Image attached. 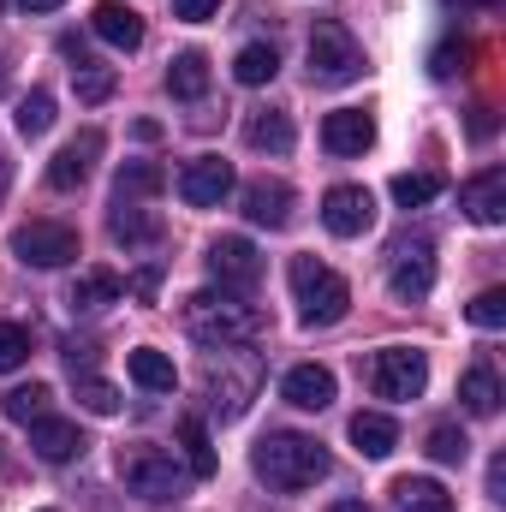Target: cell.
Segmentation results:
<instances>
[{
    "label": "cell",
    "instance_id": "cell-1",
    "mask_svg": "<svg viewBox=\"0 0 506 512\" xmlns=\"http://www.w3.org/2000/svg\"><path fill=\"white\" fill-rule=\"evenodd\" d=\"M251 471L268 489H280V495H304V489H316L328 477V447L316 435L274 429V435H262L251 447Z\"/></svg>",
    "mask_w": 506,
    "mask_h": 512
},
{
    "label": "cell",
    "instance_id": "cell-2",
    "mask_svg": "<svg viewBox=\"0 0 506 512\" xmlns=\"http://www.w3.org/2000/svg\"><path fill=\"white\" fill-rule=\"evenodd\" d=\"M185 334L197 346H251L262 334V310L245 304L239 292H191L185 298Z\"/></svg>",
    "mask_w": 506,
    "mask_h": 512
},
{
    "label": "cell",
    "instance_id": "cell-3",
    "mask_svg": "<svg viewBox=\"0 0 506 512\" xmlns=\"http://www.w3.org/2000/svg\"><path fill=\"white\" fill-rule=\"evenodd\" d=\"M256 387H262V358H256V352H245V346H215V352H209V364H203V393H209V411H215L221 423L245 417V405L256 399Z\"/></svg>",
    "mask_w": 506,
    "mask_h": 512
},
{
    "label": "cell",
    "instance_id": "cell-4",
    "mask_svg": "<svg viewBox=\"0 0 506 512\" xmlns=\"http://www.w3.org/2000/svg\"><path fill=\"white\" fill-rule=\"evenodd\" d=\"M286 280H292V298H298V322L304 328H334L346 316V304H352V286L328 262H316V256H292Z\"/></svg>",
    "mask_w": 506,
    "mask_h": 512
},
{
    "label": "cell",
    "instance_id": "cell-5",
    "mask_svg": "<svg viewBox=\"0 0 506 512\" xmlns=\"http://www.w3.org/2000/svg\"><path fill=\"white\" fill-rule=\"evenodd\" d=\"M120 483H126V495L149 501V507H167V501L185 495V471H179V459H173L167 447H149V441H137V447L120 453Z\"/></svg>",
    "mask_w": 506,
    "mask_h": 512
},
{
    "label": "cell",
    "instance_id": "cell-6",
    "mask_svg": "<svg viewBox=\"0 0 506 512\" xmlns=\"http://www.w3.org/2000/svg\"><path fill=\"white\" fill-rule=\"evenodd\" d=\"M358 78H364V48H358V36H352L340 18H322V24L310 30V84L340 90V84H358Z\"/></svg>",
    "mask_w": 506,
    "mask_h": 512
},
{
    "label": "cell",
    "instance_id": "cell-7",
    "mask_svg": "<svg viewBox=\"0 0 506 512\" xmlns=\"http://www.w3.org/2000/svg\"><path fill=\"white\" fill-rule=\"evenodd\" d=\"M387 286L405 304H417V298L435 292V239L429 233H405L393 245V256H387Z\"/></svg>",
    "mask_w": 506,
    "mask_h": 512
},
{
    "label": "cell",
    "instance_id": "cell-8",
    "mask_svg": "<svg viewBox=\"0 0 506 512\" xmlns=\"http://www.w3.org/2000/svg\"><path fill=\"white\" fill-rule=\"evenodd\" d=\"M370 387H376V399L405 405V399H417L429 387V358L411 352V346H381L370 358Z\"/></svg>",
    "mask_w": 506,
    "mask_h": 512
},
{
    "label": "cell",
    "instance_id": "cell-9",
    "mask_svg": "<svg viewBox=\"0 0 506 512\" xmlns=\"http://www.w3.org/2000/svg\"><path fill=\"white\" fill-rule=\"evenodd\" d=\"M12 256L30 268H66V262H78V233L66 221H30L12 233Z\"/></svg>",
    "mask_w": 506,
    "mask_h": 512
},
{
    "label": "cell",
    "instance_id": "cell-10",
    "mask_svg": "<svg viewBox=\"0 0 506 512\" xmlns=\"http://www.w3.org/2000/svg\"><path fill=\"white\" fill-rule=\"evenodd\" d=\"M209 274H215L221 292L251 298L256 280H262V256H256L251 239H215V245H209Z\"/></svg>",
    "mask_w": 506,
    "mask_h": 512
},
{
    "label": "cell",
    "instance_id": "cell-11",
    "mask_svg": "<svg viewBox=\"0 0 506 512\" xmlns=\"http://www.w3.org/2000/svg\"><path fill=\"white\" fill-rule=\"evenodd\" d=\"M227 191H233V161L197 155V161L179 167V197H185L191 209H215V203H227Z\"/></svg>",
    "mask_w": 506,
    "mask_h": 512
},
{
    "label": "cell",
    "instance_id": "cell-12",
    "mask_svg": "<svg viewBox=\"0 0 506 512\" xmlns=\"http://www.w3.org/2000/svg\"><path fill=\"white\" fill-rule=\"evenodd\" d=\"M370 221H376V197L364 185H334L322 197V227L334 239H358V233H370Z\"/></svg>",
    "mask_w": 506,
    "mask_h": 512
},
{
    "label": "cell",
    "instance_id": "cell-13",
    "mask_svg": "<svg viewBox=\"0 0 506 512\" xmlns=\"http://www.w3.org/2000/svg\"><path fill=\"white\" fill-rule=\"evenodd\" d=\"M459 209L477 221V227H501L506 221V167H483L459 185Z\"/></svg>",
    "mask_w": 506,
    "mask_h": 512
},
{
    "label": "cell",
    "instance_id": "cell-14",
    "mask_svg": "<svg viewBox=\"0 0 506 512\" xmlns=\"http://www.w3.org/2000/svg\"><path fill=\"white\" fill-rule=\"evenodd\" d=\"M60 54L72 60V84H78V102H90V108H102L108 96H114V66H102L78 36H60Z\"/></svg>",
    "mask_w": 506,
    "mask_h": 512
},
{
    "label": "cell",
    "instance_id": "cell-15",
    "mask_svg": "<svg viewBox=\"0 0 506 512\" xmlns=\"http://www.w3.org/2000/svg\"><path fill=\"white\" fill-rule=\"evenodd\" d=\"M96 155H102V131L90 126V131H78L54 161H48V185L54 191H78L84 179H90V167H96Z\"/></svg>",
    "mask_w": 506,
    "mask_h": 512
},
{
    "label": "cell",
    "instance_id": "cell-16",
    "mask_svg": "<svg viewBox=\"0 0 506 512\" xmlns=\"http://www.w3.org/2000/svg\"><path fill=\"white\" fill-rule=\"evenodd\" d=\"M245 221L280 233V227L292 221V185H286V179H251V185H245Z\"/></svg>",
    "mask_w": 506,
    "mask_h": 512
},
{
    "label": "cell",
    "instance_id": "cell-17",
    "mask_svg": "<svg viewBox=\"0 0 506 512\" xmlns=\"http://www.w3.org/2000/svg\"><path fill=\"white\" fill-rule=\"evenodd\" d=\"M370 143H376V120L364 108H334L322 120V149L328 155H364Z\"/></svg>",
    "mask_w": 506,
    "mask_h": 512
},
{
    "label": "cell",
    "instance_id": "cell-18",
    "mask_svg": "<svg viewBox=\"0 0 506 512\" xmlns=\"http://www.w3.org/2000/svg\"><path fill=\"white\" fill-rule=\"evenodd\" d=\"M126 298V280L114 274V268H84L78 280H72V292H66V310L72 316H96V310H108V304H120Z\"/></svg>",
    "mask_w": 506,
    "mask_h": 512
},
{
    "label": "cell",
    "instance_id": "cell-19",
    "mask_svg": "<svg viewBox=\"0 0 506 512\" xmlns=\"http://www.w3.org/2000/svg\"><path fill=\"white\" fill-rule=\"evenodd\" d=\"M280 399L298 405V411H328V405H334V370H322V364H292L286 382H280Z\"/></svg>",
    "mask_w": 506,
    "mask_h": 512
},
{
    "label": "cell",
    "instance_id": "cell-20",
    "mask_svg": "<svg viewBox=\"0 0 506 512\" xmlns=\"http://www.w3.org/2000/svg\"><path fill=\"white\" fill-rule=\"evenodd\" d=\"M30 447H36V459L66 465V459H78L90 441H84V429L66 423V417H36V423H30Z\"/></svg>",
    "mask_w": 506,
    "mask_h": 512
},
{
    "label": "cell",
    "instance_id": "cell-21",
    "mask_svg": "<svg viewBox=\"0 0 506 512\" xmlns=\"http://www.w3.org/2000/svg\"><path fill=\"white\" fill-rule=\"evenodd\" d=\"M90 30L102 36V42H114V48H143V12H131L126 0H102L96 12H90Z\"/></svg>",
    "mask_w": 506,
    "mask_h": 512
},
{
    "label": "cell",
    "instance_id": "cell-22",
    "mask_svg": "<svg viewBox=\"0 0 506 512\" xmlns=\"http://www.w3.org/2000/svg\"><path fill=\"white\" fill-rule=\"evenodd\" d=\"M108 233H114V245L143 251V245H155V239H161V221H155L143 203H114V209H108Z\"/></svg>",
    "mask_w": 506,
    "mask_h": 512
},
{
    "label": "cell",
    "instance_id": "cell-23",
    "mask_svg": "<svg viewBox=\"0 0 506 512\" xmlns=\"http://www.w3.org/2000/svg\"><path fill=\"white\" fill-rule=\"evenodd\" d=\"M167 96H173V102H203V96H209V54H197V48L173 54V66H167Z\"/></svg>",
    "mask_w": 506,
    "mask_h": 512
},
{
    "label": "cell",
    "instance_id": "cell-24",
    "mask_svg": "<svg viewBox=\"0 0 506 512\" xmlns=\"http://www.w3.org/2000/svg\"><path fill=\"white\" fill-rule=\"evenodd\" d=\"M352 447H358L364 459H387V453L399 447V423H393L387 411H358V417H352Z\"/></svg>",
    "mask_w": 506,
    "mask_h": 512
},
{
    "label": "cell",
    "instance_id": "cell-25",
    "mask_svg": "<svg viewBox=\"0 0 506 512\" xmlns=\"http://www.w3.org/2000/svg\"><path fill=\"white\" fill-rule=\"evenodd\" d=\"M126 370H131V382L143 387V393H173V387H179L173 358H167V352H155V346H137V352L126 358Z\"/></svg>",
    "mask_w": 506,
    "mask_h": 512
},
{
    "label": "cell",
    "instance_id": "cell-26",
    "mask_svg": "<svg viewBox=\"0 0 506 512\" xmlns=\"http://www.w3.org/2000/svg\"><path fill=\"white\" fill-rule=\"evenodd\" d=\"M161 185H167V167L161 161H131V167H120V179H114V203H149V197H161Z\"/></svg>",
    "mask_w": 506,
    "mask_h": 512
},
{
    "label": "cell",
    "instance_id": "cell-27",
    "mask_svg": "<svg viewBox=\"0 0 506 512\" xmlns=\"http://www.w3.org/2000/svg\"><path fill=\"white\" fill-rule=\"evenodd\" d=\"M459 405H465L471 417H495V411H501V376H495L489 364H471L465 382H459Z\"/></svg>",
    "mask_w": 506,
    "mask_h": 512
},
{
    "label": "cell",
    "instance_id": "cell-28",
    "mask_svg": "<svg viewBox=\"0 0 506 512\" xmlns=\"http://www.w3.org/2000/svg\"><path fill=\"white\" fill-rule=\"evenodd\" d=\"M292 137H298V131H292V120H286L280 108H256L251 120H245V143H251V149L286 155V149H292Z\"/></svg>",
    "mask_w": 506,
    "mask_h": 512
},
{
    "label": "cell",
    "instance_id": "cell-29",
    "mask_svg": "<svg viewBox=\"0 0 506 512\" xmlns=\"http://www.w3.org/2000/svg\"><path fill=\"white\" fill-rule=\"evenodd\" d=\"M393 501H399V512H453V495L435 477H399Z\"/></svg>",
    "mask_w": 506,
    "mask_h": 512
},
{
    "label": "cell",
    "instance_id": "cell-30",
    "mask_svg": "<svg viewBox=\"0 0 506 512\" xmlns=\"http://www.w3.org/2000/svg\"><path fill=\"white\" fill-rule=\"evenodd\" d=\"M179 447H185V459H191V477H215V447H209L203 417H179Z\"/></svg>",
    "mask_w": 506,
    "mask_h": 512
},
{
    "label": "cell",
    "instance_id": "cell-31",
    "mask_svg": "<svg viewBox=\"0 0 506 512\" xmlns=\"http://www.w3.org/2000/svg\"><path fill=\"white\" fill-rule=\"evenodd\" d=\"M274 72H280V54L268 48V42H251V48H239V60H233V78L239 84H274Z\"/></svg>",
    "mask_w": 506,
    "mask_h": 512
},
{
    "label": "cell",
    "instance_id": "cell-32",
    "mask_svg": "<svg viewBox=\"0 0 506 512\" xmlns=\"http://www.w3.org/2000/svg\"><path fill=\"white\" fill-rule=\"evenodd\" d=\"M48 405H54V387L48 382H24L6 393V417L12 423H36V417H48Z\"/></svg>",
    "mask_w": 506,
    "mask_h": 512
},
{
    "label": "cell",
    "instance_id": "cell-33",
    "mask_svg": "<svg viewBox=\"0 0 506 512\" xmlns=\"http://www.w3.org/2000/svg\"><path fill=\"white\" fill-rule=\"evenodd\" d=\"M435 465H465V453H471V441H465V429L459 423H435L429 429V447H423Z\"/></svg>",
    "mask_w": 506,
    "mask_h": 512
},
{
    "label": "cell",
    "instance_id": "cell-34",
    "mask_svg": "<svg viewBox=\"0 0 506 512\" xmlns=\"http://www.w3.org/2000/svg\"><path fill=\"white\" fill-rule=\"evenodd\" d=\"M441 197V179L435 173H399L393 179V203L399 209H423V203H435Z\"/></svg>",
    "mask_w": 506,
    "mask_h": 512
},
{
    "label": "cell",
    "instance_id": "cell-35",
    "mask_svg": "<svg viewBox=\"0 0 506 512\" xmlns=\"http://www.w3.org/2000/svg\"><path fill=\"white\" fill-rule=\"evenodd\" d=\"M72 382H78V405H84V411H96V417H114V411H120V387L102 382L96 370H90V376H72Z\"/></svg>",
    "mask_w": 506,
    "mask_h": 512
},
{
    "label": "cell",
    "instance_id": "cell-36",
    "mask_svg": "<svg viewBox=\"0 0 506 512\" xmlns=\"http://www.w3.org/2000/svg\"><path fill=\"white\" fill-rule=\"evenodd\" d=\"M48 126H54V96H48V90L18 96V131H24V137H42Z\"/></svg>",
    "mask_w": 506,
    "mask_h": 512
},
{
    "label": "cell",
    "instance_id": "cell-37",
    "mask_svg": "<svg viewBox=\"0 0 506 512\" xmlns=\"http://www.w3.org/2000/svg\"><path fill=\"white\" fill-rule=\"evenodd\" d=\"M24 358H30V328L0 322V376H6V370H18Z\"/></svg>",
    "mask_w": 506,
    "mask_h": 512
},
{
    "label": "cell",
    "instance_id": "cell-38",
    "mask_svg": "<svg viewBox=\"0 0 506 512\" xmlns=\"http://www.w3.org/2000/svg\"><path fill=\"white\" fill-rule=\"evenodd\" d=\"M471 322H477V328H501L506 322V292L501 286H489V292L471 298Z\"/></svg>",
    "mask_w": 506,
    "mask_h": 512
},
{
    "label": "cell",
    "instance_id": "cell-39",
    "mask_svg": "<svg viewBox=\"0 0 506 512\" xmlns=\"http://www.w3.org/2000/svg\"><path fill=\"white\" fill-rule=\"evenodd\" d=\"M429 72H435V78H453V72H465V48H459V42H441V48L429 54Z\"/></svg>",
    "mask_w": 506,
    "mask_h": 512
},
{
    "label": "cell",
    "instance_id": "cell-40",
    "mask_svg": "<svg viewBox=\"0 0 506 512\" xmlns=\"http://www.w3.org/2000/svg\"><path fill=\"white\" fill-rule=\"evenodd\" d=\"M96 358H102V340H66V364H72V376H90Z\"/></svg>",
    "mask_w": 506,
    "mask_h": 512
},
{
    "label": "cell",
    "instance_id": "cell-41",
    "mask_svg": "<svg viewBox=\"0 0 506 512\" xmlns=\"http://www.w3.org/2000/svg\"><path fill=\"white\" fill-rule=\"evenodd\" d=\"M215 12H221V0H173V18H185V24H203Z\"/></svg>",
    "mask_w": 506,
    "mask_h": 512
},
{
    "label": "cell",
    "instance_id": "cell-42",
    "mask_svg": "<svg viewBox=\"0 0 506 512\" xmlns=\"http://www.w3.org/2000/svg\"><path fill=\"white\" fill-rule=\"evenodd\" d=\"M155 286H161V268H155V262L131 274V298H143V304H149V298H155Z\"/></svg>",
    "mask_w": 506,
    "mask_h": 512
},
{
    "label": "cell",
    "instance_id": "cell-43",
    "mask_svg": "<svg viewBox=\"0 0 506 512\" xmlns=\"http://www.w3.org/2000/svg\"><path fill=\"white\" fill-rule=\"evenodd\" d=\"M489 131H495V114H489V108H477V114H471V137H489Z\"/></svg>",
    "mask_w": 506,
    "mask_h": 512
},
{
    "label": "cell",
    "instance_id": "cell-44",
    "mask_svg": "<svg viewBox=\"0 0 506 512\" xmlns=\"http://www.w3.org/2000/svg\"><path fill=\"white\" fill-rule=\"evenodd\" d=\"M6 191H12V161H6V149H0V203H6Z\"/></svg>",
    "mask_w": 506,
    "mask_h": 512
},
{
    "label": "cell",
    "instance_id": "cell-45",
    "mask_svg": "<svg viewBox=\"0 0 506 512\" xmlns=\"http://www.w3.org/2000/svg\"><path fill=\"white\" fill-rule=\"evenodd\" d=\"M30 12H54V6H66V0H24Z\"/></svg>",
    "mask_w": 506,
    "mask_h": 512
},
{
    "label": "cell",
    "instance_id": "cell-46",
    "mask_svg": "<svg viewBox=\"0 0 506 512\" xmlns=\"http://www.w3.org/2000/svg\"><path fill=\"white\" fill-rule=\"evenodd\" d=\"M453 6H477V12H489V6H501V0H453Z\"/></svg>",
    "mask_w": 506,
    "mask_h": 512
},
{
    "label": "cell",
    "instance_id": "cell-47",
    "mask_svg": "<svg viewBox=\"0 0 506 512\" xmlns=\"http://www.w3.org/2000/svg\"><path fill=\"white\" fill-rule=\"evenodd\" d=\"M328 512H370L364 501H340V507H328Z\"/></svg>",
    "mask_w": 506,
    "mask_h": 512
},
{
    "label": "cell",
    "instance_id": "cell-48",
    "mask_svg": "<svg viewBox=\"0 0 506 512\" xmlns=\"http://www.w3.org/2000/svg\"><path fill=\"white\" fill-rule=\"evenodd\" d=\"M0 84H6V66H0Z\"/></svg>",
    "mask_w": 506,
    "mask_h": 512
},
{
    "label": "cell",
    "instance_id": "cell-49",
    "mask_svg": "<svg viewBox=\"0 0 506 512\" xmlns=\"http://www.w3.org/2000/svg\"><path fill=\"white\" fill-rule=\"evenodd\" d=\"M0 12H6V0H0Z\"/></svg>",
    "mask_w": 506,
    "mask_h": 512
},
{
    "label": "cell",
    "instance_id": "cell-50",
    "mask_svg": "<svg viewBox=\"0 0 506 512\" xmlns=\"http://www.w3.org/2000/svg\"><path fill=\"white\" fill-rule=\"evenodd\" d=\"M42 512H54V507H42Z\"/></svg>",
    "mask_w": 506,
    "mask_h": 512
}]
</instances>
